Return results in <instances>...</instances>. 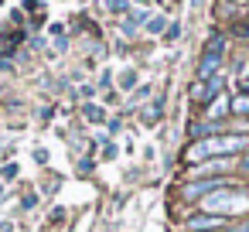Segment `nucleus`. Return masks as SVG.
<instances>
[{
	"label": "nucleus",
	"instance_id": "f257e3e1",
	"mask_svg": "<svg viewBox=\"0 0 249 232\" xmlns=\"http://www.w3.org/2000/svg\"><path fill=\"white\" fill-rule=\"evenodd\" d=\"M249 140L246 137H212V140H201V143H195L191 150H188V161H195V157H208V154H232V150H242Z\"/></svg>",
	"mask_w": 249,
	"mask_h": 232
},
{
	"label": "nucleus",
	"instance_id": "f03ea898",
	"mask_svg": "<svg viewBox=\"0 0 249 232\" xmlns=\"http://www.w3.org/2000/svg\"><path fill=\"white\" fill-rule=\"evenodd\" d=\"M218 65H222V58H218V55H212V52H205L201 65H198V79H215Z\"/></svg>",
	"mask_w": 249,
	"mask_h": 232
},
{
	"label": "nucleus",
	"instance_id": "7ed1b4c3",
	"mask_svg": "<svg viewBox=\"0 0 249 232\" xmlns=\"http://www.w3.org/2000/svg\"><path fill=\"white\" fill-rule=\"evenodd\" d=\"M222 86H225V82H222V75H215V79H208V86H205V89H195V92H191V96H195V99H201V103H205V99H212V96H215V92H218V89H222Z\"/></svg>",
	"mask_w": 249,
	"mask_h": 232
},
{
	"label": "nucleus",
	"instance_id": "20e7f679",
	"mask_svg": "<svg viewBox=\"0 0 249 232\" xmlns=\"http://www.w3.org/2000/svg\"><path fill=\"white\" fill-rule=\"evenodd\" d=\"M188 225H191V229H198V232H205V229H218V225H222V218H218V215H195Z\"/></svg>",
	"mask_w": 249,
	"mask_h": 232
},
{
	"label": "nucleus",
	"instance_id": "39448f33",
	"mask_svg": "<svg viewBox=\"0 0 249 232\" xmlns=\"http://www.w3.org/2000/svg\"><path fill=\"white\" fill-rule=\"evenodd\" d=\"M205 205H208V208H225V205H232V198H229V191H218V195L208 198Z\"/></svg>",
	"mask_w": 249,
	"mask_h": 232
},
{
	"label": "nucleus",
	"instance_id": "423d86ee",
	"mask_svg": "<svg viewBox=\"0 0 249 232\" xmlns=\"http://www.w3.org/2000/svg\"><path fill=\"white\" fill-rule=\"evenodd\" d=\"M208 188H218V184H215V181H201V184H188V191H184V195H191V198H195V195H205Z\"/></svg>",
	"mask_w": 249,
	"mask_h": 232
},
{
	"label": "nucleus",
	"instance_id": "0eeeda50",
	"mask_svg": "<svg viewBox=\"0 0 249 232\" xmlns=\"http://www.w3.org/2000/svg\"><path fill=\"white\" fill-rule=\"evenodd\" d=\"M86 116H89L92 123H99V120H103V109H99V106H86Z\"/></svg>",
	"mask_w": 249,
	"mask_h": 232
},
{
	"label": "nucleus",
	"instance_id": "6e6552de",
	"mask_svg": "<svg viewBox=\"0 0 249 232\" xmlns=\"http://www.w3.org/2000/svg\"><path fill=\"white\" fill-rule=\"evenodd\" d=\"M232 109H235V113H249V99H246V96H239V99L232 103Z\"/></svg>",
	"mask_w": 249,
	"mask_h": 232
},
{
	"label": "nucleus",
	"instance_id": "1a4fd4ad",
	"mask_svg": "<svg viewBox=\"0 0 249 232\" xmlns=\"http://www.w3.org/2000/svg\"><path fill=\"white\" fill-rule=\"evenodd\" d=\"M109 11H116V14H123V11H126V0H109Z\"/></svg>",
	"mask_w": 249,
	"mask_h": 232
},
{
	"label": "nucleus",
	"instance_id": "9d476101",
	"mask_svg": "<svg viewBox=\"0 0 249 232\" xmlns=\"http://www.w3.org/2000/svg\"><path fill=\"white\" fill-rule=\"evenodd\" d=\"M160 28H164V18H154V21L147 24V31H160Z\"/></svg>",
	"mask_w": 249,
	"mask_h": 232
},
{
	"label": "nucleus",
	"instance_id": "9b49d317",
	"mask_svg": "<svg viewBox=\"0 0 249 232\" xmlns=\"http://www.w3.org/2000/svg\"><path fill=\"white\" fill-rule=\"evenodd\" d=\"M239 89H242V92H249V75H246V79L239 82Z\"/></svg>",
	"mask_w": 249,
	"mask_h": 232
},
{
	"label": "nucleus",
	"instance_id": "f8f14e48",
	"mask_svg": "<svg viewBox=\"0 0 249 232\" xmlns=\"http://www.w3.org/2000/svg\"><path fill=\"white\" fill-rule=\"evenodd\" d=\"M235 232H249V222H246V225H239V229H235Z\"/></svg>",
	"mask_w": 249,
	"mask_h": 232
},
{
	"label": "nucleus",
	"instance_id": "ddd939ff",
	"mask_svg": "<svg viewBox=\"0 0 249 232\" xmlns=\"http://www.w3.org/2000/svg\"><path fill=\"white\" fill-rule=\"evenodd\" d=\"M246 167H249V154H246Z\"/></svg>",
	"mask_w": 249,
	"mask_h": 232
},
{
	"label": "nucleus",
	"instance_id": "4468645a",
	"mask_svg": "<svg viewBox=\"0 0 249 232\" xmlns=\"http://www.w3.org/2000/svg\"><path fill=\"white\" fill-rule=\"evenodd\" d=\"M140 4H150V0H140Z\"/></svg>",
	"mask_w": 249,
	"mask_h": 232
}]
</instances>
